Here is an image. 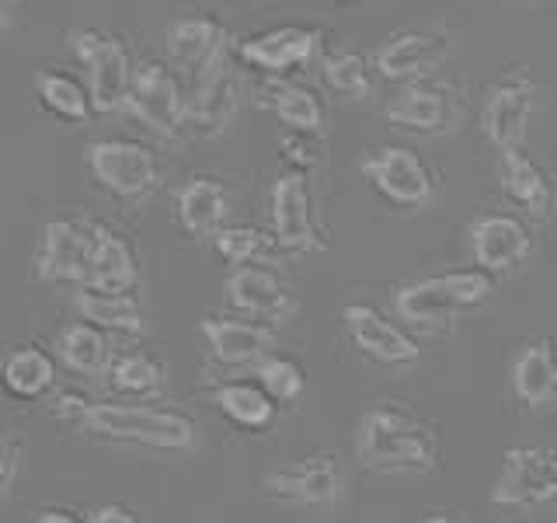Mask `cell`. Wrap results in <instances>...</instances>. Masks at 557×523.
Returning a JSON list of instances; mask_svg holds the SVG:
<instances>
[{"mask_svg": "<svg viewBox=\"0 0 557 523\" xmlns=\"http://www.w3.org/2000/svg\"><path fill=\"white\" fill-rule=\"evenodd\" d=\"M74 307L81 314V321L95 325L101 331H122V336H136L144 331V304L136 293H109L95 287H77L74 290Z\"/></svg>", "mask_w": 557, "mask_h": 523, "instance_id": "cell-28", "label": "cell"}, {"mask_svg": "<svg viewBox=\"0 0 557 523\" xmlns=\"http://www.w3.org/2000/svg\"><path fill=\"white\" fill-rule=\"evenodd\" d=\"M533 112H536V84L527 77H509L487 92L481 109V133L498 154L519 150L527 144Z\"/></svg>", "mask_w": 557, "mask_h": 523, "instance_id": "cell-16", "label": "cell"}, {"mask_svg": "<svg viewBox=\"0 0 557 523\" xmlns=\"http://www.w3.org/2000/svg\"><path fill=\"white\" fill-rule=\"evenodd\" d=\"M244 101V84H240V66L237 57L216 60L209 70H202L199 77H191V92H188V130L213 139L231 130V122L240 112Z\"/></svg>", "mask_w": 557, "mask_h": 523, "instance_id": "cell-13", "label": "cell"}, {"mask_svg": "<svg viewBox=\"0 0 557 523\" xmlns=\"http://www.w3.org/2000/svg\"><path fill=\"white\" fill-rule=\"evenodd\" d=\"M104 223L91 217H57L42 227L39 248H35V272L46 283L84 287L98 252Z\"/></svg>", "mask_w": 557, "mask_h": 523, "instance_id": "cell-8", "label": "cell"}, {"mask_svg": "<svg viewBox=\"0 0 557 523\" xmlns=\"http://www.w3.org/2000/svg\"><path fill=\"white\" fill-rule=\"evenodd\" d=\"M321 77L327 84V92L342 101H370L380 84L376 63L352 49L327 52L321 60Z\"/></svg>", "mask_w": 557, "mask_h": 523, "instance_id": "cell-32", "label": "cell"}, {"mask_svg": "<svg viewBox=\"0 0 557 523\" xmlns=\"http://www.w3.org/2000/svg\"><path fill=\"white\" fill-rule=\"evenodd\" d=\"M35 98H39V105L49 115L74 122V126H87V122L98 115L91 87H87L81 74H74V70H66V66L35 70Z\"/></svg>", "mask_w": 557, "mask_h": 523, "instance_id": "cell-25", "label": "cell"}, {"mask_svg": "<svg viewBox=\"0 0 557 523\" xmlns=\"http://www.w3.org/2000/svg\"><path fill=\"white\" fill-rule=\"evenodd\" d=\"M383 119L397 130L422 133V136H440L460 126L463 119V95L457 84L443 81H418L405 84L391 101L383 105Z\"/></svg>", "mask_w": 557, "mask_h": 523, "instance_id": "cell-10", "label": "cell"}, {"mask_svg": "<svg viewBox=\"0 0 557 523\" xmlns=\"http://www.w3.org/2000/svg\"><path fill=\"white\" fill-rule=\"evenodd\" d=\"M174 217L188 238L213 241L231 217V188L209 174H196L174 192Z\"/></svg>", "mask_w": 557, "mask_h": 523, "instance_id": "cell-23", "label": "cell"}, {"mask_svg": "<svg viewBox=\"0 0 557 523\" xmlns=\"http://www.w3.org/2000/svg\"><path fill=\"white\" fill-rule=\"evenodd\" d=\"M453 52V35L443 28H405L391 35L387 42L376 49V74L380 81L394 84H418L429 81Z\"/></svg>", "mask_w": 557, "mask_h": 523, "instance_id": "cell-14", "label": "cell"}, {"mask_svg": "<svg viewBox=\"0 0 557 523\" xmlns=\"http://www.w3.org/2000/svg\"><path fill=\"white\" fill-rule=\"evenodd\" d=\"M248 374H251V380L258 384V388L275 401V405H293V401H300V394L307 391L304 366L296 363L293 356H286V353L265 356L261 363H255Z\"/></svg>", "mask_w": 557, "mask_h": 523, "instance_id": "cell-34", "label": "cell"}, {"mask_svg": "<svg viewBox=\"0 0 557 523\" xmlns=\"http://www.w3.org/2000/svg\"><path fill=\"white\" fill-rule=\"evenodd\" d=\"M359 171L383 199L400 209H425L440 196L435 171L429 168L425 157L411 147H400V144L373 147L359 161Z\"/></svg>", "mask_w": 557, "mask_h": 523, "instance_id": "cell-7", "label": "cell"}, {"mask_svg": "<svg viewBox=\"0 0 557 523\" xmlns=\"http://www.w3.org/2000/svg\"><path fill=\"white\" fill-rule=\"evenodd\" d=\"M283 150H286V161L293 165V171H318L324 161V144L321 136H307V133H286L283 136Z\"/></svg>", "mask_w": 557, "mask_h": 523, "instance_id": "cell-36", "label": "cell"}, {"mask_svg": "<svg viewBox=\"0 0 557 523\" xmlns=\"http://www.w3.org/2000/svg\"><path fill=\"white\" fill-rule=\"evenodd\" d=\"M109 380L119 394L126 398H157L168 388V370L161 360H153L150 353H122L115 356Z\"/></svg>", "mask_w": 557, "mask_h": 523, "instance_id": "cell-33", "label": "cell"}, {"mask_svg": "<svg viewBox=\"0 0 557 523\" xmlns=\"http://www.w3.org/2000/svg\"><path fill=\"white\" fill-rule=\"evenodd\" d=\"M84 287L109 290V293H136L139 287V262H136L133 244L122 234H115L112 227L101 231L98 252H95L91 272H87Z\"/></svg>", "mask_w": 557, "mask_h": 523, "instance_id": "cell-31", "label": "cell"}, {"mask_svg": "<svg viewBox=\"0 0 557 523\" xmlns=\"http://www.w3.org/2000/svg\"><path fill=\"white\" fill-rule=\"evenodd\" d=\"M129 112L164 139H178L188 130V95L182 92V81L161 60L136 63Z\"/></svg>", "mask_w": 557, "mask_h": 523, "instance_id": "cell-11", "label": "cell"}, {"mask_svg": "<svg viewBox=\"0 0 557 523\" xmlns=\"http://www.w3.org/2000/svg\"><path fill=\"white\" fill-rule=\"evenodd\" d=\"M91 523H139L126 506H101V510H95Z\"/></svg>", "mask_w": 557, "mask_h": 523, "instance_id": "cell-38", "label": "cell"}, {"mask_svg": "<svg viewBox=\"0 0 557 523\" xmlns=\"http://www.w3.org/2000/svg\"><path fill=\"white\" fill-rule=\"evenodd\" d=\"M502 185H505V192H509V199L530 220H550L554 217L557 188L550 182L547 168L540 165L527 147L502 154Z\"/></svg>", "mask_w": 557, "mask_h": 523, "instance_id": "cell-24", "label": "cell"}, {"mask_svg": "<svg viewBox=\"0 0 557 523\" xmlns=\"http://www.w3.org/2000/svg\"><path fill=\"white\" fill-rule=\"evenodd\" d=\"M318 49H321V32L304 25H278L244 39L237 46V60L269 77H283L307 66L310 60H318Z\"/></svg>", "mask_w": 557, "mask_h": 523, "instance_id": "cell-18", "label": "cell"}, {"mask_svg": "<svg viewBox=\"0 0 557 523\" xmlns=\"http://www.w3.org/2000/svg\"><path fill=\"white\" fill-rule=\"evenodd\" d=\"M495 279L481 269H453L400 283L394 293V314L405 328L425 336H446L457 328L463 311H474L492 301Z\"/></svg>", "mask_w": 557, "mask_h": 523, "instance_id": "cell-3", "label": "cell"}, {"mask_svg": "<svg viewBox=\"0 0 557 523\" xmlns=\"http://www.w3.org/2000/svg\"><path fill=\"white\" fill-rule=\"evenodd\" d=\"M70 49L84 66V81L91 87L95 112L112 115L129 109V92L136 77V63L126 42L109 28H74L70 32Z\"/></svg>", "mask_w": 557, "mask_h": 523, "instance_id": "cell-4", "label": "cell"}, {"mask_svg": "<svg viewBox=\"0 0 557 523\" xmlns=\"http://www.w3.org/2000/svg\"><path fill=\"white\" fill-rule=\"evenodd\" d=\"M269 234L278 252L313 255L327 248V234L318 214V192L310 174L283 171L269 188Z\"/></svg>", "mask_w": 557, "mask_h": 523, "instance_id": "cell-5", "label": "cell"}, {"mask_svg": "<svg viewBox=\"0 0 557 523\" xmlns=\"http://www.w3.org/2000/svg\"><path fill=\"white\" fill-rule=\"evenodd\" d=\"M422 523H460L457 516H449V513H432V516H425Z\"/></svg>", "mask_w": 557, "mask_h": 523, "instance_id": "cell-40", "label": "cell"}, {"mask_svg": "<svg viewBox=\"0 0 557 523\" xmlns=\"http://www.w3.org/2000/svg\"><path fill=\"white\" fill-rule=\"evenodd\" d=\"M342 321L348 331V342H352L362 356H370L376 363L405 366L422 356V349L408 336V328L373 304H348L342 311Z\"/></svg>", "mask_w": 557, "mask_h": 523, "instance_id": "cell-17", "label": "cell"}, {"mask_svg": "<svg viewBox=\"0 0 557 523\" xmlns=\"http://www.w3.org/2000/svg\"><path fill=\"white\" fill-rule=\"evenodd\" d=\"M470 255H474V269L487 276H509L522 269L533 255V227L527 217L509 214V209H492L481 214L467 227Z\"/></svg>", "mask_w": 557, "mask_h": 523, "instance_id": "cell-12", "label": "cell"}, {"mask_svg": "<svg viewBox=\"0 0 557 523\" xmlns=\"http://www.w3.org/2000/svg\"><path fill=\"white\" fill-rule=\"evenodd\" d=\"M199 331L223 366H251L265 356L278 353V336L265 321H244V318H223V314H206L199 321Z\"/></svg>", "mask_w": 557, "mask_h": 523, "instance_id": "cell-19", "label": "cell"}, {"mask_svg": "<svg viewBox=\"0 0 557 523\" xmlns=\"http://www.w3.org/2000/svg\"><path fill=\"white\" fill-rule=\"evenodd\" d=\"M509 388L527 412H544L557 401V339L533 336L509 366Z\"/></svg>", "mask_w": 557, "mask_h": 523, "instance_id": "cell-22", "label": "cell"}, {"mask_svg": "<svg viewBox=\"0 0 557 523\" xmlns=\"http://www.w3.org/2000/svg\"><path fill=\"white\" fill-rule=\"evenodd\" d=\"M356 461L376 475H429L440 467V433L400 401H380L356 423Z\"/></svg>", "mask_w": 557, "mask_h": 523, "instance_id": "cell-2", "label": "cell"}, {"mask_svg": "<svg viewBox=\"0 0 557 523\" xmlns=\"http://www.w3.org/2000/svg\"><path fill=\"white\" fill-rule=\"evenodd\" d=\"M226 301L255 321H289L300 301L269 266H240L226 276Z\"/></svg>", "mask_w": 557, "mask_h": 523, "instance_id": "cell-20", "label": "cell"}, {"mask_svg": "<svg viewBox=\"0 0 557 523\" xmlns=\"http://www.w3.org/2000/svg\"><path fill=\"white\" fill-rule=\"evenodd\" d=\"M164 42H168L171 60L185 66L191 77H199L202 70H209L216 60L234 52L231 28L213 14H188V17H178V22H171L164 32Z\"/></svg>", "mask_w": 557, "mask_h": 523, "instance_id": "cell-21", "label": "cell"}, {"mask_svg": "<svg viewBox=\"0 0 557 523\" xmlns=\"http://www.w3.org/2000/svg\"><path fill=\"white\" fill-rule=\"evenodd\" d=\"M557 502V458L547 447L519 443L502 453V467L492 485L498 510H540Z\"/></svg>", "mask_w": 557, "mask_h": 523, "instance_id": "cell-9", "label": "cell"}, {"mask_svg": "<svg viewBox=\"0 0 557 523\" xmlns=\"http://www.w3.org/2000/svg\"><path fill=\"white\" fill-rule=\"evenodd\" d=\"M209 401L231 418V423L244 433H261L275 423L278 405L258 388L251 377H237V380H223L209 391Z\"/></svg>", "mask_w": 557, "mask_h": 523, "instance_id": "cell-30", "label": "cell"}, {"mask_svg": "<svg viewBox=\"0 0 557 523\" xmlns=\"http://www.w3.org/2000/svg\"><path fill=\"white\" fill-rule=\"evenodd\" d=\"M261 488L272 499L300 502V506H331L345 496L348 475L331 453H313L289 464H278L261 475Z\"/></svg>", "mask_w": 557, "mask_h": 523, "instance_id": "cell-15", "label": "cell"}, {"mask_svg": "<svg viewBox=\"0 0 557 523\" xmlns=\"http://www.w3.org/2000/svg\"><path fill=\"white\" fill-rule=\"evenodd\" d=\"M63 423L104 443H133L153 450H191L199 443L196 418L174 405L144 401H95L84 394H63L52 405Z\"/></svg>", "mask_w": 557, "mask_h": 523, "instance_id": "cell-1", "label": "cell"}, {"mask_svg": "<svg viewBox=\"0 0 557 523\" xmlns=\"http://www.w3.org/2000/svg\"><path fill=\"white\" fill-rule=\"evenodd\" d=\"M32 523H84L81 516H74L70 510H46V513H39Z\"/></svg>", "mask_w": 557, "mask_h": 523, "instance_id": "cell-39", "label": "cell"}, {"mask_svg": "<svg viewBox=\"0 0 557 523\" xmlns=\"http://www.w3.org/2000/svg\"><path fill=\"white\" fill-rule=\"evenodd\" d=\"M0 377H4V388L11 398H22V401L46 398L57 388V356L46 353V349L35 342H17L4 353Z\"/></svg>", "mask_w": 557, "mask_h": 523, "instance_id": "cell-27", "label": "cell"}, {"mask_svg": "<svg viewBox=\"0 0 557 523\" xmlns=\"http://www.w3.org/2000/svg\"><path fill=\"white\" fill-rule=\"evenodd\" d=\"M87 168L101 188H109L115 199L129 206H144L153 199V192L164 182L157 154L136 139H95L87 147Z\"/></svg>", "mask_w": 557, "mask_h": 523, "instance_id": "cell-6", "label": "cell"}, {"mask_svg": "<svg viewBox=\"0 0 557 523\" xmlns=\"http://www.w3.org/2000/svg\"><path fill=\"white\" fill-rule=\"evenodd\" d=\"M22 467H25V447H22V440L8 436V440L0 443V496H4V502L14 496Z\"/></svg>", "mask_w": 557, "mask_h": 523, "instance_id": "cell-37", "label": "cell"}, {"mask_svg": "<svg viewBox=\"0 0 557 523\" xmlns=\"http://www.w3.org/2000/svg\"><path fill=\"white\" fill-rule=\"evenodd\" d=\"M213 248L231 262L234 269H240V266H258V258H265L275 248V241L272 234L258 231L251 223H226L213 238Z\"/></svg>", "mask_w": 557, "mask_h": 523, "instance_id": "cell-35", "label": "cell"}, {"mask_svg": "<svg viewBox=\"0 0 557 523\" xmlns=\"http://www.w3.org/2000/svg\"><path fill=\"white\" fill-rule=\"evenodd\" d=\"M57 356L66 370L84 374V377H98V374H109L112 370V336L101 331L87 321H66L57 336Z\"/></svg>", "mask_w": 557, "mask_h": 523, "instance_id": "cell-29", "label": "cell"}, {"mask_svg": "<svg viewBox=\"0 0 557 523\" xmlns=\"http://www.w3.org/2000/svg\"><path fill=\"white\" fill-rule=\"evenodd\" d=\"M261 105L275 112L289 133H307L321 136L327 122V105L324 98L307 84H289V81H272L261 87Z\"/></svg>", "mask_w": 557, "mask_h": 523, "instance_id": "cell-26", "label": "cell"}]
</instances>
